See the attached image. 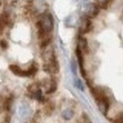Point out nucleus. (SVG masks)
I'll return each instance as SVG.
<instances>
[{
  "label": "nucleus",
  "mask_w": 123,
  "mask_h": 123,
  "mask_svg": "<svg viewBox=\"0 0 123 123\" xmlns=\"http://www.w3.org/2000/svg\"><path fill=\"white\" fill-rule=\"evenodd\" d=\"M81 52H88V44L87 40L85 38H80L79 41V46H78Z\"/></svg>",
  "instance_id": "obj_5"
},
{
  "label": "nucleus",
  "mask_w": 123,
  "mask_h": 123,
  "mask_svg": "<svg viewBox=\"0 0 123 123\" xmlns=\"http://www.w3.org/2000/svg\"><path fill=\"white\" fill-rule=\"evenodd\" d=\"M116 123H123V117H117V119L116 120Z\"/></svg>",
  "instance_id": "obj_17"
},
{
  "label": "nucleus",
  "mask_w": 123,
  "mask_h": 123,
  "mask_svg": "<svg viewBox=\"0 0 123 123\" xmlns=\"http://www.w3.org/2000/svg\"><path fill=\"white\" fill-rule=\"evenodd\" d=\"M75 84H76V86H77L78 88H80V90H83L82 83H81V81H80V80H75Z\"/></svg>",
  "instance_id": "obj_14"
},
{
  "label": "nucleus",
  "mask_w": 123,
  "mask_h": 123,
  "mask_svg": "<svg viewBox=\"0 0 123 123\" xmlns=\"http://www.w3.org/2000/svg\"><path fill=\"white\" fill-rule=\"evenodd\" d=\"M44 110H45V113H46L47 116L51 115L53 113V111H54V104L52 102H48L46 106H45Z\"/></svg>",
  "instance_id": "obj_9"
},
{
  "label": "nucleus",
  "mask_w": 123,
  "mask_h": 123,
  "mask_svg": "<svg viewBox=\"0 0 123 123\" xmlns=\"http://www.w3.org/2000/svg\"><path fill=\"white\" fill-rule=\"evenodd\" d=\"M28 90H29L31 94H33V95H34L37 91H39V90H40V88H39L38 83H32V84H31V85L29 86Z\"/></svg>",
  "instance_id": "obj_10"
},
{
  "label": "nucleus",
  "mask_w": 123,
  "mask_h": 123,
  "mask_svg": "<svg viewBox=\"0 0 123 123\" xmlns=\"http://www.w3.org/2000/svg\"><path fill=\"white\" fill-rule=\"evenodd\" d=\"M40 22V24H41V26H42V28H43V30L46 31V33H49V32H51L52 30H53V19H52V16L50 15V14H44V15L42 16V18H41V20L39 21Z\"/></svg>",
  "instance_id": "obj_1"
},
{
  "label": "nucleus",
  "mask_w": 123,
  "mask_h": 123,
  "mask_svg": "<svg viewBox=\"0 0 123 123\" xmlns=\"http://www.w3.org/2000/svg\"><path fill=\"white\" fill-rule=\"evenodd\" d=\"M71 68H72L73 73L76 74V64H75V62H74L73 61H72V62H71Z\"/></svg>",
  "instance_id": "obj_15"
},
{
  "label": "nucleus",
  "mask_w": 123,
  "mask_h": 123,
  "mask_svg": "<svg viewBox=\"0 0 123 123\" xmlns=\"http://www.w3.org/2000/svg\"><path fill=\"white\" fill-rule=\"evenodd\" d=\"M98 13V8L95 4L90 5V7H89V9H88V11H87L88 16H90V17H95Z\"/></svg>",
  "instance_id": "obj_7"
},
{
  "label": "nucleus",
  "mask_w": 123,
  "mask_h": 123,
  "mask_svg": "<svg viewBox=\"0 0 123 123\" xmlns=\"http://www.w3.org/2000/svg\"><path fill=\"white\" fill-rule=\"evenodd\" d=\"M27 71H28L29 76H32V75H34V74L37 72V67L34 66V65H32V66H31V68H30L29 70H27Z\"/></svg>",
  "instance_id": "obj_12"
},
{
  "label": "nucleus",
  "mask_w": 123,
  "mask_h": 123,
  "mask_svg": "<svg viewBox=\"0 0 123 123\" xmlns=\"http://www.w3.org/2000/svg\"><path fill=\"white\" fill-rule=\"evenodd\" d=\"M97 2L99 4V5H101V6H103V5H105V4H107L108 0H97Z\"/></svg>",
  "instance_id": "obj_16"
},
{
  "label": "nucleus",
  "mask_w": 123,
  "mask_h": 123,
  "mask_svg": "<svg viewBox=\"0 0 123 123\" xmlns=\"http://www.w3.org/2000/svg\"><path fill=\"white\" fill-rule=\"evenodd\" d=\"M0 47H2L3 49L8 48V43H7V41H5V40H1V41H0Z\"/></svg>",
  "instance_id": "obj_13"
},
{
  "label": "nucleus",
  "mask_w": 123,
  "mask_h": 123,
  "mask_svg": "<svg viewBox=\"0 0 123 123\" xmlns=\"http://www.w3.org/2000/svg\"><path fill=\"white\" fill-rule=\"evenodd\" d=\"M73 117H74V111L71 110V109H66L62 112V117L66 120L71 119Z\"/></svg>",
  "instance_id": "obj_8"
},
{
  "label": "nucleus",
  "mask_w": 123,
  "mask_h": 123,
  "mask_svg": "<svg viewBox=\"0 0 123 123\" xmlns=\"http://www.w3.org/2000/svg\"><path fill=\"white\" fill-rule=\"evenodd\" d=\"M33 96H34V98H35L36 99H38L39 101H43V100H44V98H43V95H42V91H41V89H40L39 91H37V92L35 93Z\"/></svg>",
  "instance_id": "obj_11"
},
{
  "label": "nucleus",
  "mask_w": 123,
  "mask_h": 123,
  "mask_svg": "<svg viewBox=\"0 0 123 123\" xmlns=\"http://www.w3.org/2000/svg\"><path fill=\"white\" fill-rule=\"evenodd\" d=\"M98 106L99 111L103 114V115H106L108 112V109H109V100L108 98L105 97L99 100H98Z\"/></svg>",
  "instance_id": "obj_2"
},
{
  "label": "nucleus",
  "mask_w": 123,
  "mask_h": 123,
  "mask_svg": "<svg viewBox=\"0 0 123 123\" xmlns=\"http://www.w3.org/2000/svg\"><path fill=\"white\" fill-rule=\"evenodd\" d=\"M3 31H4V26L0 24V36L2 35V33H3Z\"/></svg>",
  "instance_id": "obj_18"
},
{
  "label": "nucleus",
  "mask_w": 123,
  "mask_h": 123,
  "mask_svg": "<svg viewBox=\"0 0 123 123\" xmlns=\"http://www.w3.org/2000/svg\"><path fill=\"white\" fill-rule=\"evenodd\" d=\"M92 30V23L89 19H85L82 23V27H81V31L83 33H86V32H89V31Z\"/></svg>",
  "instance_id": "obj_6"
},
{
  "label": "nucleus",
  "mask_w": 123,
  "mask_h": 123,
  "mask_svg": "<svg viewBox=\"0 0 123 123\" xmlns=\"http://www.w3.org/2000/svg\"><path fill=\"white\" fill-rule=\"evenodd\" d=\"M45 87L46 88V94H51V93L55 92L57 89V83L55 80H47L45 83Z\"/></svg>",
  "instance_id": "obj_4"
},
{
  "label": "nucleus",
  "mask_w": 123,
  "mask_h": 123,
  "mask_svg": "<svg viewBox=\"0 0 123 123\" xmlns=\"http://www.w3.org/2000/svg\"><path fill=\"white\" fill-rule=\"evenodd\" d=\"M10 70L17 76H20V77H29V74H28V71H24L22 70L18 65L16 64H11L10 65Z\"/></svg>",
  "instance_id": "obj_3"
},
{
  "label": "nucleus",
  "mask_w": 123,
  "mask_h": 123,
  "mask_svg": "<svg viewBox=\"0 0 123 123\" xmlns=\"http://www.w3.org/2000/svg\"><path fill=\"white\" fill-rule=\"evenodd\" d=\"M0 6H1V2H0Z\"/></svg>",
  "instance_id": "obj_19"
}]
</instances>
